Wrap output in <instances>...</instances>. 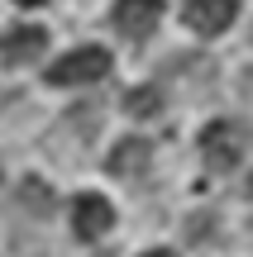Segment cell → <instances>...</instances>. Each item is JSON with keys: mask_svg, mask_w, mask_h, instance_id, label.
<instances>
[{"mask_svg": "<svg viewBox=\"0 0 253 257\" xmlns=\"http://www.w3.org/2000/svg\"><path fill=\"white\" fill-rule=\"evenodd\" d=\"M110 19L124 38H148L162 19V0H115Z\"/></svg>", "mask_w": 253, "mask_h": 257, "instance_id": "3", "label": "cell"}, {"mask_svg": "<svg viewBox=\"0 0 253 257\" xmlns=\"http://www.w3.org/2000/svg\"><path fill=\"white\" fill-rule=\"evenodd\" d=\"M124 110H129L134 119H148V114H162V91H158V86H134V91L124 95Z\"/></svg>", "mask_w": 253, "mask_h": 257, "instance_id": "8", "label": "cell"}, {"mask_svg": "<svg viewBox=\"0 0 253 257\" xmlns=\"http://www.w3.org/2000/svg\"><path fill=\"white\" fill-rule=\"evenodd\" d=\"M0 176H5V172H0Z\"/></svg>", "mask_w": 253, "mask_h": 257, "instance_id": "13", "label": "cell"}, {"mask_svg": "<svg viewBox=\"0 0 253 257\" xmlns=\"http://www.w3.org/2000/svg\"><path fill=\"white\" fill-rule=\"evenodd\" d=\"M105 72H110V53L105 48H72V53H62L48 67V81L53 86H86V81H101Z\"/></svg>", "mask_w": 253, "mask_h": 257, "instance_id": "2", "label": "cell"}, {"mask_svg": "<svg viewBox=\"0 0 253 257\" xmlns=\"http://www.w3.org/2000/svg\"><path fill=\"white\" fill-rule=\"evenodd\" d=\"M248 148V128L234 124V119H215L201 128V162H206V172L215 176H229L239 167V157H244Z\"/></svg>", "mask_w": 253, "mask_h": 257, "instance_id": "1", "label": "cell"}, {"mask_svg": "<svg viewBox=\"0 0 253 257\" xmlns=\"http://www.w3.org/2000/svg\"><path fill=\"white\" fill-rule=\"evenodd\" d=\"M15 5H24V10H29V5H43V0H15Z\"/></svg>", "mask_w": 253, "mask_h": 257, "instance_id": "10", "label": "cell"}, {"mask_svg": "<svg viewBox=\"0 0 253 257\" xmlns=\"http://www.w3.org/2000/svg\"><path fill=\"white\" fill-rule=\"evenodd\" d=\"M43 48H48L43 29L38 24H19V29H10V34H0V62L5 67H29V62L43 57Z\"/></svg>", "mask_w": 253, "mask_h": 257, "instance_id": "4", "label": "cell"}, {"mask_svg": "<svg viewBox=\"0 0 253 257\" xmlns=\"http://www.w3.org/2000/svg\"><path fill=\"white\" fill-rule=\"evenodd\" d=\"M148 162H153V143H148V138H120L115 153L105 157V167H110L115 176H143Z\"/></svg>", "mask_w": 253, "mask_h": 257, "instance_id": "7", "label": "cell"}, {"mask_svg": "<svg viewBox=\"0 0 253 257\" xmlns=\"http://www.w3.org/2000/svg\"><path fill=\"white\" fill-rule=\"evenodd\" d=\"M234 10H239L234 0H187V5H182V19H187L201 38H215V34H225V29L234 24Z\"/></svg>", "mask_w": 253, "mask_h": 257, "instance_id": "5", "label": "cell"}, {"mask_svg": "<svg viewBox=\"0 0 253 257\" xmlns=\"http://www.w3.org/2000/svg\"><path fill=\"white\" fill-rule=\"evenodd\" d=\"M148 257H172V252H162V248H158V252H148Z\"/></svg>", "mask_w": 253, "mask_h": 257, "instance_id": "11", "label": "cell"}, {"mask_svg": "<svg viewBox=\"0 0 253 257\" xmlns=\"http://www.w3.org/2000/svg\"><path fill=\"white\" fill-rule=\"evenodd\" d=\"M248 191H253V186H248Z\"/></svg>", "mask_w": 253, "mask_h": 257, "instance_id": "12", "label": "cell"}, {"mask_svg": "<svg viewBox=\"0 0 253 257\" xmlns=\"http://www.w3.org/2000/svg\"><path fill=\"white\" fill-rule=\"evenodd\" d=\"M24 205H38V219H43V214L53 210V191L38 186V181H29V186H24Z\"/></svg>", "mask_w": 253, "mask_h": 257, "instance_id": "9", "label": "cell"}, {"mask_svg": "<svg viewBox=\"0 0 253 257\" xmlns=\"http://www.w3.org/2000/svg\"><path fill=\"white\" fill-rule=\"evenodd\" d=\"M115 224V210H110V200L105 195H76V205H72V229H76V238H101L105 229Z\"/></svg>", "mask_w": 253, "mask_h": 257, "instance_id": "6", "label": "cell"}]
</instances>
